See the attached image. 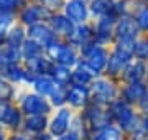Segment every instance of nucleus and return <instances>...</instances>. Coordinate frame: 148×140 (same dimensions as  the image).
Listing matches in <instances>:
<instances>
[{"label":"nucleus","mask_w":148,"mask_h":140,"mask_svg":"<svg viewBox=\"0 0 148 140\" xmlns=\"http://www.w3.org/2000/svg\"><path fill=\"white\" fill-rule=\"evenodd\" d=\"M145 127H147V130H148V117H147V120H145Z\"/></svg>","instance_id":"26"},{"label":"nucleus","mask_w":148,"mask_h":140,"mask_svg":"<svg viewBox=\"0 0 148 140\" xmlns=\"http://www.w3.org/2000/svg\"><path fill=\"white\" fill-rule=\"evenodd\" d=\"M21 51V59H23V63L25 61H30V59H35L38 58V56H41V54H45V49L41 48V46H38L35 41H32V40H28L23 43V46L20 48Z\"/></svg>","instance_id":"11"},{"label":"nucleus","mask_w":148,"mask_h":140,"mask_svg":"<svg viewBox=\"0 0 148 140\" xmlns=\"http://www.w3.org/2000/svg\"><path fill=\"white\" fill-rule=\"evenodd\" d=\"M135 30L132 20H122L120 27H119V35H120L123 40H132V33Z\"/></svg>","instance_id":"18"},{"label":"nucleus","mask_w":148,"mask_h":140,"mask_svg":"<svg viewBox=\"0 0 148 140\" xmlns=\"http://www.w3.org/2000/svg\"><path fill=\"white\" fill-rule=\"evenodd\" d=\"M64 16L71 22H82L86 18V7L81 0H69L64 5Z\"/></svg>","instance_id":"10"},{"label":"nucleus","mask_w":148,"mask_h":140,"mask_svg":"<svg viewBox=\"0 0 148 140\" xmlns=\"http://www.w3.org/2000/svg\"><path fill=\"white\" fill-rule=\"evenodd\" d=\"M25 117L28 115H48L51 112V102L46 97H41L35 92H27L18 99L16 104Z\"/></svg>","instance_id":"2"},{"label":"nucleus","mask_w":148,"mask_h":140,"mask_svg":"<svg viewBox=\"0 0 148 140\" xmlns=\"http://www.w3.org/2000/svg\"><path fill=\"white\" fill-rule=\"evenodd\" d=\"M90 65H92V71H99L101 68H104L107 63V56L102 49H94L90 54Z\"/></svg>","instance_id":"17"},{"label":"nucleus","mask_w":148,"mask_h":140,"mask_svg":"<svg viewBox=\"0 0 148 140\" xmlns=\"http://www.w3.org/2000/svg\"><path fill=\"white\" fill-rule=\"evenodd\" d=\"M7 137H8L7 130L3 129V127H0V140H7Z\"/></svg>","instance_id":"25"},{"label":"nucleus","mask_w":148,"mask_h":140,"mask_svg":"<svg viewBox=\"0 0 148 140\" xmlns=\"http://www.w3.org/2000/svg\"><path fill=\"white\" fill-rule=\"evenodd\" d=\"M48 124H49L48 115H28L23 120L21 130L33 139V137H38V135L45 134L48 130Z\"/></svg>","instance_id":"5"},{"label":"nucleus","mask_w":148,"mask_h":140,"mask_svg":"<svg viewBox=\"0 0 148 140\" xmlns=\"http://www.w3.org/2000/svg\"><path fill=\"white\" fill-rule=\"evenodd\" d=\"M2 46H3V41H2V40H0V48H2Z\"/></svg>","instance_id":"27"},{"label":"nucleus","mask_w":148,"mask_h":140,"mask_svg":"<svg viewBox=\"0 0 148 140\" xmlns=\"http://www.w3.org/2000/svg\"><path fill=\"white\" fill-rule=\"evenodd\" d=\"M27 38L28 40H32L38 46H41L43 49L49 48L54 41H58V36L53 33V30L49 28L46 22L43 23H36V25H33V27H28L27 28Z\"/></svg>","instance_id":"3"},{"label":"nucleus","mask_w":148,"mask_h":140,"mask_svg":"<svg viewBox=\"0 0 148 140\" xmlns=\"http://www.w3.org/2000/svg\"><path fill=\"white\" fill-rule=\"evenodd\" d=\"M66 101H68L71 106H76V107L82 106V102H84V91H82V87L73 86L71 89H68V97H66Z\"/></svg>","instance_id":"16"},{"label":"nucleus","mask_w":148,"mask_h":140,"mask_svg":"<svg viewBox=\"0 0 148 140\" xmlns=\"http://www.w3.org/2000/svg\"><path fill=\"white\" fill-rule=\"evenodd\" d=\"M51 78H53L54 81L58 82L59 86H64L66 82H69V79H71V76H73V73L69 71L68 66H63V65H56L54 63L53 69H51Z\"/></svg>","instance_id":"14"},{"label":"nucleus","mask_w":148,"mask_h":140,"mask_svg":"<svg viewBox=\"0 0 148 140\" xmlns=\"http://www.w3.org/2000/svg\"><path fill=\"white\" fill-rule=\"evenodd\" d=\"M138 23H140L143 28H148V8H145V10L138 15Z\"/></svg>","instance_id":"23"},{"label":"nucleus","mask_w":148,"mask_h":140,"mask_svg":"<svg viewBox=\"0 0 148 140\" xmlns=\"http://www.w3.org/2000/svg\"><path fill=\"white\" fill-rule=\"evenodd\" d=\"M18 20H16V13H0V40L5 43L7 33L15 27Z\"/></svg>","instance_id":"13"},{"label":"nucleus","mask_w":148,"mask_h":140,"mask_svg":"<svg viewBox=\"0 0 148 140\" xmlns=\"http://www.w3.org/2000/svg\"><path fill=\"white\" fill-rule=\"evenodd\" d=\"M56 140H77V135L76 134H66V135H63V137H58Z\"/></svg>","instance_id":"24"},{"label":"nucleus","mask_w":148,"mask_h":140,"mask_svg":"<svg viewBox=\"0 0 148 140\" xmlns=\"http://www.w3.org/2000/svg\"><path fill=\"white\" fill-rule=\"evenodd\" d=\"M7 140H32V137L27 135L23 130H16V132H10Z\"/></svg>","instance_id":"20"},{"label":"nucleus","mask_w":148,"mask_h":140,"mask_svg":"<svg viewBox=\"0 0 148 140\" xmlns=\"http://www.w3.org/2000/svg\"><path fill=\"white\" fill-rule=\"evenodd\" d=\"M127 92H132V97H137V99H138V97L145 92V89H143L140 84H133V86H130V89H128Z\"/></svg>","instance_id":"22"},{"label":"nucleus","mask_w":148,"mask_h":140,"mask_svg":"<svg viewBox=\"0 0 148 140\" xmlns=\"http://www.w3.org/2000/svg\"><path fill=\"white\" fill-rule=\"evenodd\" d=\"M16 86L0 76V102H15Z\"/></svg>","instance_id":"12"},{"label":"nucleus","mask_w":148,"mask_h":140,"mask_svg":"<svg viewBox=\"0 0 148 140\" xmlns=\"http://www.w3.org/2000/svg\"><path fill=\"white\" fill-rule=\"evenodd\" d=\"M28 0H0V13H16Z\"/></svg>","instance_id":"15"},{"label":"nucleus","mask_w":148,"mask_h":140,"mask_svg":"<svg viewBox=\"0 0 148 140\" xmlns=\"http://www.w3.org/2000/svg\"><path fill=\"white\" fill-rule=\"evenodd\" d=\"M69 125H71V112H69L68 109L59 107L56 115L48 124V134L51 135V137H56V139L63 137V135H66Z\"/></svg>","instance_id":"4"},{"label":"nucleus","mask_w":148,"mask_h":140,"mask_svg":"<svg viewBox=\"0 0 148 140\" xmlns=\"http://www.w3.org/2000/svg\"><path fill=\"white\" fill-rule=\"evenodd\" d=\"M25 41H27V28L23 27V25H20V23H16L15 27L7 33L5 43L3 45L13 46V48H21Z\"/></svg>","instance_id":"9"},{"label":"nucleus","mask_w":148,"mask_h":140,"mask_svg":"<svg viewBox=\"0 0 148 140\" xmlns=\"http://www.w3.org/2000/svg\"><path fill=\"white\" fill-rule=\"evenodd\" d=\"M32 87H33L35 94H38V96H41V97H46L48 101H49V97L58 91L59 84L49 74H43V76H36V79L33 81Z\"/></svg>","instance_id":"6"},{"label":"nucleus","mask_w":148,"mask_h":140,"mask_svg":"<svg viewBox=\"0 0 148 140\" xmlns=\"http://www.w3.org/2000/svg\"><path fill=\"white\" fill-rule=\"evenodd\" d=\"M48 25H49V28L53 30V33L56 35V36H59V35H71L73 33V22L71 20H68L66 16L63 15H51L49 18H48Z\"/></svg>","instance_id":"7"},{"label":"nucleus","mask_w":148,"mask_h":140,"mask_svg":"<svg viewBox=\"0 0 148 140\" xmlns=\"http://www.w3.org/2000/svg\"><path fill=\"white\" fill-rule=\"evenodd\" d=\"M117 139H119V132L115 129H106L97 135L95 140H117Z\"/></svg>","instance_id":"19"},{"label":"nucleus","mask_w":148,"mask_h":140,"mask_svg":"<svg viewBox=\"0 0 148 140\" xmlns=\"http://www.w3.org/2000/svg\"><path fill=\"white\" fill-rule=\"evenodd\" d=\"M135 54H137L138 58H145V56H148V43L147 41H140V43L137 45Z\"/></svg>","instance_id":"21"},{"label":"nucleus","mask_w":148,"mask_h":140,"mask_svg":"<svg viewBox=\"0 0 148 140\" xmlns=\"http://www.w3.org/2000/svg\"><path fill=\"white\" fill-rule=\"evenodd\" d=\"M51 15H53V13L48 10L46 7H43L40 2H32V0H28L27 3L16 12V20H18L20 25L28 28V27L36 25V23L48 22V18Z\"/></svg>","instance_id":"1"},{"label":"nucleus","mask_w":148,"mask_h":140,"mask_svg":"<svg viewBox=\"0 0 148 140\" xmlns=\"http://www.w3.org/2000/svg\"><path fill=\"white\" fill-rule=\"evenodd\" d=\"M16 63H23L20 48H13V46L3 45L0 48V69L2 68H7V66L16 65Z\"/></svg>","instance_id":"8"}]
</instances>
